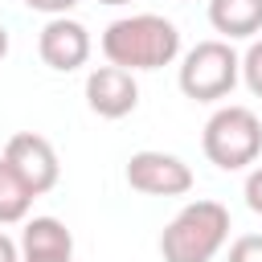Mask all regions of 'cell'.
<instances>
[{
  "mask_svg": "<svg viewBox=\"0 0 262 262\" xmlns=\"http://www.w3.org/2000/svg\"><path fill=\"white\" fill-rule=\"evenodd\" d=\"M102 57L119 70H160L180 57V29L160 12L119 16L102 29Z\"/></svg>",
  "mask_w": 262,
  "mask_h": 262,
  "instance_id": "cell-1",
  "label": "cell"
},
{
  "mask_svg": "<svg viewBox=\"0 0 262 262\" xmlns=\"http://www.w3.org/2000/svg\"><path fill=\"white\" fill-rule=\"evenodd\" d=\"M229 242V209L221 201H188L160 233L164 262H213Z\"/></svg>",
  "mask_w": 262,
  "mask_h": 262,
  "instance_id": "cell-2",
  "label": "cell"
},
{
  "mask_svg": "<svg viewBox=\"0 0 262 262\" xmlns=\"http://www.w3.org/2000/svg\"><path fill=\"white\" fill-rule=\"evenodd\" d=\"M201 147H205L213 168L242 172V168L258 164V156H262V119L250 106H237V102L217 106L205 123Z\"/></svg>",
  "mask_w": 262,
  "mask_h": 262,
  "instance_id": "cell-3",
  "label": "cell"
},
{
  "mask_svg": "<svg viewBox=\"0 0 262 262\" xmlns=\"http://www.w3.org/2000/svg\"><path fill=\"white\" fill-rule=\"evenodd\" d=\"M184 98L192 102H221L225 94H233V86L242 82V57L233 53L229 41L209 37L196 41L184 57H180V74H176Z\"/></svg>",
  "mask_w": 262,
  "mask_h": 262,
  "instance_id": "cell-4",
  "label": "cell"
},
{
  "mask_svg": "<svg viewBox=\"0 0 262 262\" xmlns=\"http://www.w3.org/2000/svg\"><path fill=\"white\" fill-rule=\"evenodd\" d=\"M37 196H45L49 188H57L61 180V164H57V151L45 135H33V131H16L8 143H4V156H0Z\"/></svg>",
  "mask_w": 262,
  "mask_h": 262,
  "instance_id": "cell-5",
  "label": "cell"
},
{
  "mask_svg": "<svg viewBox=\"0 0 262 262\" xmlns=\"http://www.w3.org/2000/svg\"><path fill=\"white\" fill-rule=\"evenodd\" d=\"M127 184L143 196H184L192 192V168L172 151H135L127 160Z\"/></svg>",
  "mask_w": 262,
  "mask_h": 262,
  "instance_id": "cell-6",
  "label": "cell"
},
{
  "mask_svg": "<svg viewBox=\"0 0 262 262\" xmlns=\"http://www.w3.org/2000/svg\"><path fill=\"white\" fill-rule=\"evenodd\" d=\"M37 53L49 70L57 74H74L90 61V33L82 20L74 16H49L41 37H37Z\"/></svg>",
  "mask_w": 262,
  "mask_h": 262,
  "instance_id": "cell-7",
  "label": "cell"
},
{
  "mask_svg": "<svg viewBox=\"0 0 262 262\" xmlns=\"http://www.w3.org/2000/svg\"><path fill=\"white\" fill-rule=\"evenodd\" d=\"M86 106L98 115V119H127L135 106H139V86H135V74L131 70H119V66H98L86 74Z\"/></svg>",
  "mask_w": 262,
  "mask_h": 262,
  "instance_id": "cell-8",
  "label": "cell"
},
{
  "mask_svg": "<svg viewBox=\"0 0 262 262\" xmlns=\"http://www.w3.org/2000/svg\"><path fill=\"white\" fill-rule=\"evenodd\" d=\"M16 246H20V262H70L74 258V233L57 217H25Z\"/></svg>",
  "mask_w": 262,
  "mask_h": 262,
  "instance_id": "cell-9",
  "label": "cell"
},
{
  "mask_svg": "<svg viewBox=\"0 0 262 262\" xmlns=\"http://www.w3.org/2000/svg\"><path fill=\"white\" fill-rule=\"evenodd\" d=\"M209 25L221 41H242L262 33V0H209Z\"/></svg>",
  "mask_w": 262,
  "mask_h": 262,
  "instance_id": "cell-10",
  "label": "cell"
},
{
  "mask_svg": "<svg viewBox=\"0 0 262 262\" xmlns=\"http://www.w3.org/2000/svg\"><path fill=\"white\" fill-rule=\"evenodd\" d=\"M33 201H37V192L0 160V225H20L33 209Z\"/></svg>",
  "mask_w": 262,
  "mask_h": 262,
  "instance_id": "cell-11",
  "label": "cell"
},
{
  "mask_svg": "<svg viewBox=\"0 0 262 262\" xmlns=\"http://www.w3.org/2000/svg\"><path fill=\"white\" fill-rule=\"evenodd\" d=\"M242 82L254 98H262V37H254L250 49L242 53Z\"/></svg>",
  "mask_w": 262,
  "mask_h": 262,
  "instance_id": "cell-12",
  "label": "cell"
},
{
  "mask_svg": "<svg viewBox=\"0 0 262 262\" xmlns=\"http://www.w3.org/2000/svg\"><path fill=\"white\" fill-rule=\"evenodd\" d=\"M225 262H262V233H242V237H233Z\"/></svg>",
  "mask_w": 262,
  "mask_h": 262,
  "instance_id": "cell-13",
  "label": "cell"
},
{
  "mask_svg": "<svg viewBox=\"0 0 262 262\" xmlns=\"http://www.w3.org/2000/svg\"><path fill=\"white\" fill-rule=\"evenodd\" d=\"M246 205H250V213L262 217V164H254L246 176Z\"/></svg>",
  "mask_w": 262,
  "mask_h": 262,
  "instance_id": "cell-14",
  "label": "cell"
},
{
  "mask_svg": "<svg viewBox=\"0 0 262 262\" xmlns=\"http://www.w3.org/2000/svg\"><path fill=\"white\" fill-rule=\"evenodd\" d=\"M25 8H33V12H45V16H66L78 0H20Z\"/></svg>",
  "mask_w": 262,
  "mask_h": 262,
  "instance_id": "cell-15",
  "label": "cell"
},
{
  "mask_svg": "<svg viewBox=\"0 0 262 262\" xmlns=\"http://www.w3.org/2000/svg\"><path fill=\"white\" fill-rule=\"evenodd\" d=\"M0 262H20V246L0 229Z\"/></svg>",
  "mask_w": 262,
  "mask_h": 262,
  "instance_id": "cell-16",
  "label": "cell"
},
{
  "mask_svg": "<svg viewBox=\"0 0 262 262\" xmlns=\"http://www.w3.org/2000/svg\"><path fill=\"white\" fill-rule=\"evenodd\" d=\"M8 53V33H4V25H0V57Z\"/></svg>",
  "mask_w": 262,
  "mask_h": 262,
  "instance_id": "cell-17",
  "label": "cell"
},
{
  "mask_svg": "<svg viewBox=\"0 0 262 262\" xmlns=\"http://www.w3.org/2000/svg\"><path fill=\"white\" fill-rule=\"evenodd\" d=\"M98 4H111V8H119V4H131V0H98Z\"/></svg>",
  "mask_w": 262,
  "mask_h": 262,
  "instance_id": "cell-18",
  "label": "cell"
}]
</instances>
